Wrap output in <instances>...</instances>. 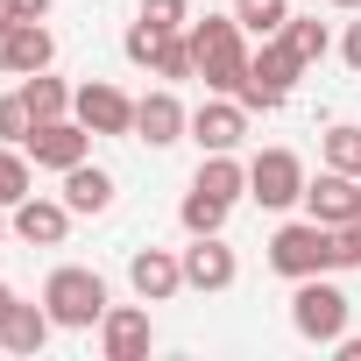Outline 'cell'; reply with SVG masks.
Returning a JSON list of instances; mask_svg holds the SVG:
<instances>
[{"label":"cell","mask_w":361,"mask_h":361,"mask_svg":"<svg viewBox=\"0 0 361 361\" xmlns=\"http://www.w3.org/2000/svg\"><path fill=\"white\" fill-rule=\"evenodd\" d=\"M185 36H192V57H199L206 92H234L241 99V85H248V29L234 15H199Z\"/></svg>","instance_id":"6da1fadb"},{"label":"cell","mask_w":361,"mask_h":361,"mask_svg":"<svg viewBox=\"0 0 361 361\" xmlns=\"http://www.w3.org/2000/svg\"><path fill=\"white\" fill-rule=\"evenodd\" d=\"M43 305H50V319L64 326V333H92L99 319H106V276L99 269H85V262H64V269H50L43 276Z\"/></svg>","instance_id":"7a4b0ae2"},{"label":"cell","mask_w":361,"mask_h":361,"mask_svg":"<svg viewBox=\"0 0 361 361\" xmlns=\"http://www.w3.org/2000/svg\"><path fill=\"white\" fill-rule=\"evenodd\" d=\"M347 319H354V298L333 283V269H326V276H298V290H290V326H298V340L340 347Z\"/></svg>","instance_id":"3957f363"},{"label":"cell","mask_w":361,"mask_h":361,"mask_svg":"<svg viewBox=\"0 0 361 361\" xmlns=\"http://www.w3.org/2000/svg\"><path fill=\"white\" fill-rule=\"evenodd\" d=\"M269 269L290 276V283H298V276H326V269H333V227L312 220V213H305V220H283V227L269 234Z\"/></svg>","instance_id":"277c9868"},{"label":"cell","mask_w":361,"mask_h":361,"mask_svg":"<svg viewBox=\"0 0 361 361\" xmlns=\"http://www.w3.org/2000/svg\"><path fill=\"white\" fill-rule=\"evenodd\" d=\"M305 78V64L290 57V43L283 36H269L255 57H248V85H241V106L248 114H276L283 99H290V85Z\"/></svg>","instance_id":"5b68a950"},{"label":"cell","mask_w":361,"mask_h":361,"mask_svg":"<svg viewBox=\"0 0 361 361\" xmlns=\"http://www.w3.org/2000/svg\"><path fill=\"white\" fill-rule=\"evenodd\" d=\"M248 199H255L262 213H290V206H305V163H298L290 149H262V156L248 163Z\"/></svg>","instance_id":"8992f818"},{"label":"cell","mask_w":361,"mask_h":361,"mask_svg":"<svg viewBox=\"0 0 361 361\" xmlns=\"http://www.w3.org/2000/svg\"><path fill=\"white\" fill-rule=\"evenodd\" d=\"M22 149L36 156V170H57V177H64L71 163H85V156H92V128H85L78 114H64V121H36Z\"/></svg>","instance_id":"52a82bcc"},{"label":"cell","mask_w":361,"mask_h":361,"mask_svg":"<svg viewBox=\"0 0 361 361\" xmlns=\"http://www.w3.org/2000/svg\"><path fill=\"white\" fill-rule=\"evenodd\" d=\"M71 114H78L92 135H135V99H128L121 85H106V78H85L78 99H71Z\"/></svg>","instance_id":"ba28073f"},{"label":"cell","mask_w":361,"mask_h":361,"mask_svg":"<svg viewBox=\"0 0 361 361\" xmlns=\"http://www.w3.org/2000/svg\"><path fill=\"white\" fill-rule=\"evenodd\" d=\"M192 142H199L206 156H220V149H241V142H248V106H241L234 92H213V99L192 114Z\"/></svg>","instance_id":"9c48e42d"},{"label":"cell","mask_w":361,"mask_h":361,"mask_svg":"<svg viewBox=\"0 0 361 361\" xmlns=\"http://www.w3.org/2000/svg\"><path fill=\"white\" fill-rule=\"evenodd\" d=\"M149 347H156L149 312H142V305H106V319H99V354H106V361H149Z\"/></svg>","instance_id":"30bf717a"},{"label":"cell","mask_w":361,"mask_h":361,"mask_svg":"<svg viewBox=\"0 0 361 361\" xmlns=\"http://www.w3.org/2000/svg\"><path fill=\"white\" fill-rule=\"evenodd\" d=\"M305 213L326 220V227L361 220V177H347V170H319V177H305Z\"/></svg>","instance_id":"8fae6325"},{"label":"cell","mask_w":361,"mask_h":361,"mask_svg":"<svg viewBox=\"0 0 361 361\" xmlns=\"http://www.w3.org/2000/svg\"><path fill=\"white\" fill-rule=\"evenodd\" d=\"M185 135H192V114H185V99H177L170 85L135 99V142H149V149H170V142H185Z\"/></svg>","instance_id":"7c38bea8"},{"label":"cell","mask_w":361,"mask_h":361,"mask_svg":"<svg viewBox=\"0 0 361 361\" xmlns=\"http://www.w3.org/2000/svg\"><path fill=\"white\" fill-rule=\"evenodd\" d=\"M128 283L142 305H170L177 290H185V255H170V248H135L128 255Z\"/></svg>","instance_id":"4fadbf2b"},{"label":"cell","mask_w":361,"mask_h":361,"mask_svg":"<svg viewBox=\"0 0 361 361\" xmlns=\"http://www.w3.org/2000/svg\"><path fill=\"white\" fill-rule=\"evenodd\" d=\"M234 276H241V262H234V248L220 241V234H192V248H185V290H234Z\"/></svg>","instance_id":"5bb4252c"},{"label":"cell","mask_w":361,"mask_h":361,"mask_svg":"<svg viewBox=\"0 0 361 361\" xmlns=\"http://www.w3.org/2000/svg\"><path fill=\"white\" fill-rule=\"evenodd\" d=\"M8 220H15V241H29V248H64V234H71L78 213H71L64 199H36V192H29Z\"/></svg>","instance_id":"9a60e30c"},{"label":"cell","mask_w":361,"mask_h":361,"mask_svg":"<svg viewBox=\"0 0 361 361\" xmlns=\"http://www.w3.org/2000/svg\"><path fill=\"white\" fill-rule=\"evenodd\" d=\"M50 64H57V36L43 22H15L0 36V71L8 78H29V71H50Z\"/></svg>","instance_id":"2e32d148"},{"label":"cell","mask_w":361,"mask_h":361,"mask_svg":"<svg viewBox=\"0 0 361 361\" xmlns=\"http://www.w3.org/2000/svg\"><path fill=\"white\" fill-rule=\"evenodd\" d=\"M50 333H57V319H50V305H8V319H0V347L8 354H43L50 347Z\"/></svg>","instance_id":"e0dca14e"},{"label":"cell","mask_w":361,"mask_h":361,"mask_svg":"<svg viewBox=\"0 0 361 361\" xmlns=\"http://www.w3.org/2000/svg\"><path fill=\"white\" fill-rule=\"evenodd\" d=\"M114 192H121V185H114V170H99L92 156L64 170V206H71V213H106Z\"/></svg>","instance_id":"ac0fdd59"},{"label":"cell","mask_w":361,"mask_h":361,"mask_svg":"<svg viewBox=\"0 0 361 361\" xmlns=\"http://www.w3.org/2000/svg\"><path fill=\"white\" fill-rule=\"evenodd\" d=\"M71 99H78V85H64V78H50V71H29V78H22V106H29V121H64Z\"/></svg>","instance_id":"d6986e66"},{"label":"cell","mask_w":361,"mask_h":361,"mask_svg":"<svg viewBox=\"0 0 361 361\" xmlns=\"http://www.w3.org/2000/svg\"><path fill=\"white\" fill-rule=\"evenodd\" d=\"M199 192H213V199H248V163H234V149H220V156H206L199 163V177H192Z\"/></svg>","instance_id":"ffe728a7"},{"label":"cell","mask_w":361,"mask_h":361,"mask_svg":"<svg viewBox=\"0 0 361 361\" xmlns=\"http://www.w3.org/2000/svg\"><path fill=\"white\" fill-rule=\"evenodd\" d=\"M283 43H290V57H298L305 71L333 50V36H326V22H319V15H290V22H283Z\"/></svg>","instance_id":"44dd1931"},{"label":"cell","mask_w":361,"mask_h":361,"mask_svg":"<svg viewBox=\"0 0 361 361\" xmlns=\"http://www.w3.org/2000/svg\"><path fill=\"white\" fill-rule=\"evenodd\" d=\"M227 213H234V206H227V199H213V192H199V185L185 192V206H177L185 234H220V227H227Z\"/></svg>","instance_id":"7402d4cb"},{"label":"cell","mask_w":361,"mask_h":361,"mask_svg":"<svg viewBox=\"0 0 361 361\" xmlns=\"http://www.w3.org/2000/svg\"><path fill=\"white\" fill-rule=\"evenodd\" d=\"M234 22L269 43V36H283V22H290V0H234Z\"/></svg>","instance_id":"603a6c76"},{"label":"cell","mask_w":361,"mask_h":361,"mask_svg":"<svg viewBox=\"0 0 361 361\" xmlns=\"http://www.w3.org/2000/svg\"><path fill=\"white\" fill-rule=\"evenodd\" d=\"M29 199V149H15V142H0V206H22Z\"/></svg>","instance_id":"cb8c5ba5"},{"label":"cell","mask_w":361,"mask_h":361,"mask_svg":"<svg viewBox=\"0 0 361 361\" xmlns=\"http://www.w3.org/2000/svg\"><path fill=\"white\" fill-rule=\"evenodd\" d=\"M319 156H326V170H347V177H361V128H326V142H319Z\"/></svg>","instance_id":"d4e9b609"},{"label":"cell","mask_w":361,"mask_h":361,"mask_svg":"<svg viewBox=\"0 0 361 361\" xmlns=\"http://www.w3.org/2000/svg\"><path fill=\"white\" fill-rule=\"evenodd\" d=\"M149 71H156V78H170V85H177V78H199L192 36H185V29H177V36H163V50H156V64H149Z\"/></svg>","instance_id":"484cf974"},{"label":"cell","mask_w":361,"mask_h":361,"mask_svg":"<svg viewBox=\"0 0 361 361\" xmlns=\"http://www.w3.org/2000/svg\"><path fill=\"white\" fill-rule=\"evenodd\" d=\"M142 22L177 36V29H192V0H142Z\"/></svg>","instance_id":"4316f807"},{"label":"cell","mask_w":361,"mask_h":361,"mask_svg":"<svg viewBox=\"0 0 361 361\" xmlns=\"http://www.w3.org/2000/svg\"><path fill=\"white\" fill-rule=\"evenodd\" d=\"M121 50H128V64H156V50H163V29H149V22L135 15V29H128V43H121Z\"/></svg>","instance_id":"83f0119b"},{"label":"cell","mask_w":361,"mask_h":361,"mask_svg":"<svg viewBox=\"0 0 361 361\" xmlns=\"http://www.w3.org/2000/svg\"><path fill=\"white\" fill-rule=\"evenodd\" d=\"M29 106H22V92H8V99H0V142H29Z\"/></svg>","instance_id":"f1b7e54d"},{"label":"cell","mask_w":361,"mask_h":361,"mask_svg":"<svg viewBox=\"0 0 361 361\" xmlns=\"http://www.w3.org/2000/svg\"><path fill=\"white\" fill-rule=\"evenodd\" d=\"M333 269H361V220L333 227Z\"/></svg>","instance_id":"f546056e"},{"label":"cell","mask_w":361,"mask_h":361,"mask_svg":"<svg viewBox=\"0 0 361 361\" xmlns=\"http://www.w3.org/2000/svg\"><path fill=\"white\" fill-rule=\"evenodd\" d=\"M340 57H347V71H361V22H347V36H340Z\"/></svg>","instance_id":"4dcf8cb0"},{"label":"cell","mask_w":361,"mask_h":361,"mask_svg":"<svg viewBox=\"0 0 361 361\" xmlns=\"http://www.w3.org/2000/svg\"><path fill=\"white\" fill-rule=\"evenodd\" d=\"M15 8H22V22H43V15H50V0H15Z\"/></svg>","instance_id":"1f68e13d"},{"label":"cell","mask_w":361,"mask_h":361,"mask_svg":"<svg viewBox=\"0 0 361 361\" xmlns=\"http://www.w3.org/2000/svg\"><path fill=\"white\" fill-rule=\"evenodd\" d=\"M340 361H361V333H340Z\"/></svg>","instance_id":"d6a6232c"},{"label":"cell","mask_w":361,"mask_h":361,"mask_svg":"<svg viewBox=\"0 0 361 361\" xmlns=\"http://www.w3.org/2000/svg\"><path fill=\"white\" fill-rule=\"evenodd\" d=\"M15 22H22V8H15V0H0V36H8Z\"/></svg>","instance_id":"836d02e7"},{"label":"cell","mask_w":361,"mask_h":361,"mask_svg":"<svg viewBox=\"0 0 361 361\" xmlns=\"http://www.w3.org/2000/svg\"><path fill=\"white\" fill-rule=\"evenodd\" d=\"M326 8H340V15H361V0H326Z\"/></svg>","instance_id":"e575fe53"},{"label":"cell","mask_w":361,"mask_h":361,"mask_svg":"<svg viewBox=\"0 0 361 361\" xmlns=\"http://www.w3.org/2000/svg\"><path fill=\"white\" fill-rule=\"evenodd\" d=\"M8 234H15V220H8V206H0V241H8Z\"/></svg>","instance_id":"d590c367"},{"label":"cell","mask_w":361,"mask_h":361,"mask_svg":"<svg viewBox=\"0 0 361 361\" xmlns=\"http://www.w3.org/2000/svg\"><path fill=\"white\" fill-rule=\"evenodd\" d=\"M8 305H15V290H8V283H0V319H8Z\"/></svg>","instance_id":"8d00e7d4"}]
</instances>
